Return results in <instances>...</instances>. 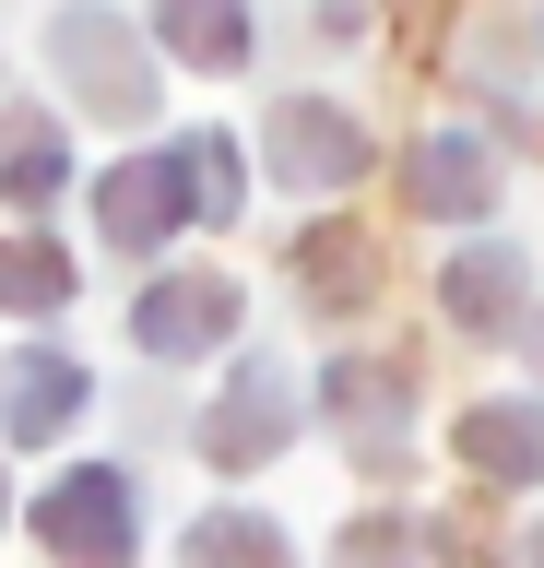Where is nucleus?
<instances>
[{"label":"nucleus","mask_w":544,"mask_h":568,"mask_svg":"<svg viewBox=\"0 0 544 568\" xmlns=\"http://www.w3.org/2000/svg\"><path fill=\"white\" fill-rule=\"evenodd\" d=\"M296 438V390H285V367H237V379L214 390V415H202V450H214V474H249V462H273Z\"/></svg>","instance_id":"4"},{"label":"nucleus","mask_w":544,"mask_h":568,"mask_svg":"<svg viewBox=\"0 0 544 568\" xmlns=\"http://www.w3.org/2000/svg\"><path fill=\"white\" fill-rule=\"evenodd\" d=\"M320 415L343 426V438H367V450H391L402 415H414V390H402V367H331V379H320Z\"/></svg>","instance_id":"11"},{"label":"nucleus","mask_w":544,"mask_h":568,"mask_svg":"<svg viewBox=\"0 0 544 568\" xmlns=\"http://www.w3.org/2000/svg\"><path fill=\"white\" fill-rule=\"evenodd\" d=\"M450 450H462L485 486H533V474H544V403H533V390H509V403H473V415L450 426Z\"/></svg>","instance_id":"7"},{"label":"nucleus","mask_w":544,"mask_h":568,"mask_svg":"<svg viewBox=\"0 0 544 568\" xmlns=\"http://www.w3.org/2000/svg\"><path fill=\"white\" fill-rule=\"evenodd\" d=\"M0 521H12V497H0Z\"/></svg>","instance_id":"20"},{"label":"nucleus","mask_w":544,"mask_h":568,"mask_svg":"<svg viewBox=\"0 0 544 568\" xmlns=\"http://www.w3.org/2000/svg\"><path fill=\"white\" fill-rule=\"evenodd\" d=\"M260 142H273V178L285 190H356V166H367V131L343 106H320V95H285L260 119Z\"/></svg>","instance_id":"3"},{"label":"nucleus","mask_w":544,"mask_h":568,"mask_svg":"<svg viewBox=\"0 0 544 568\" xmlns=\"http://www.w3.org/2000/svg\"><path fill=\"white\" fill-rule=\"evenodd\" d=\"M427 557V521L414 509H367V521H343V545H331V568H414Z\"/></svg>","instance_id":"15"},{"label":"nucleus","mask_w":544,"mask_h":568,"mask_svg":"<svg viewBox=\"0 0 544 568\" xmlns=\"http://www.w3.org/2000/svg\"><path fill=\"white\" fill-rule=\"evenodd\" d=\"M48 60H60V83H72L95 119H143L154 106V60H143V36L119 24V12H60V36H48Z\"/></svg>","instance_id":"2"},{"label":"nucleus","mask_w":544,"mask_h":568,"mask_svg":"<svg viewBox=\"0 0 544 568\" xmlns=\"http://www.w3.org/2000/svg\"><path fill=\"white\" fill-rule=\"evenodd\" d=\"M225 332H237V284L225 273H166L143 308H131V344L143 355H214Z\"/></svg>","instance_id":"5"},{"label":"nucleus","mask_w":544,"mask_h":568,"mask_svg":"<svg viewBox=\"0 0 544 568\" xmlns=\"http://www.w3.org/2000/svg\"><path fill=\"white\" fill-rule=\"evenodd\" d=\"M0 296H12V308H60V296H72V261L48 237H12L0 248Z\"/></svg>","instance_id":"16"},{"label":"nucleus","mask_w":544,"mask_h":568,"mask_svg":"<svg viewBox=\"0 0 544 568\" xmlns=\"http://www.w3.org/2000/svg\"><path fill=\"white\" fill-rule=\"evenodd\" d=\"M95 213H107V248L154 261V248L189 225V166H178V154H131V166L107 178V202H95Z\"/></svg>","instance_id":"6"},{"label":"nucleus","mask_w":544,"mask_h":568,"mask_svg":"<svg viewBox=\"0 0 544 568\" xmlns=\"http://www.w3.org/2000/svg\"><path fill=\"white\" fill-rule=\"evenodd\" d=\"M414 213H450V225H473V213L497 202V166H485V142L473 131H438V142H414Z\"/></svg>","instance_id":"9"},{"label":"nucleus","mask_w":544,"mask_h":568,"mask_svg":"<svg viewBox=\"0 0 544 568\" xmlns=\"http://www.w3.org/2000/svg\"><path fill=\"white\" fill-rule=\"evenodd\" d=\"M83 403H95V379H83L72 355H48V344H37V355H12V390H0V438L48 450V438H60Z\"/></svg>","instance_id":"8"},{"label":"nucleus","mask_w":544,"mask_h":568,"mask_svg":"<svg viewBox=\"0 0 544 568\" xmlns=\"http://www.w3.org/2000/svg\"><path fill=\"white\" fill-rule=\"evenodd\" d=\"M521 568H544V521H533V545H521Z\"/></svg>","instance_id":"18"},{"label":"nucleus","mask_w":544,"mask_h":568,"mask_svg":"<svg viewBox=\"0 0 544 568\" xmlns=\"http://www.w3.org/2000/svg\"><path fill=\"white\" fill-rule=\"evenodd\" d=\"M60 178H72V142H60L48 106L0 119V202H12V213H48V202H60Z\"/></svg>","instance_id":"10"},{"label":"nucleus","mask_w":544,"mask_h":568,"mask_svg":"<svg viewBox=\"0 0 544 568\" xmlns=\"http://www.w3.org/2000/svg\"><path fill=\"white\" fill-rule=\"evenodd\" d=\"M178 568H296V557H285V532L260 521V509H202L178 532Z\"/></svg>","instance_id":"14"},{"label":"nucleus","mask_w":544,"mask_h":568,"mask_svg":"<svg viewBox=\"0 0 544 568\" xmlns=\"http://www.w3.org/2000/svg\"><path fill=\"white\" fill-rule=\"evenodd\" d=\"M438 296H450L462 332H509V320H521V261H509V248H462V261L438 273Z\"/></svg>","instance_id":"13"},{"label":"nucleus","mask_w":544,"mask_h":568,"mask_svg":"<svg viewBox=\"0 0 544 568\" xmlns=\"http://www.w3.org/2000/svg\"><path fill=\"white\" fill-rule=\"evenodd\" d=\"M154 36L189 71H237L249 60V0H154Z\"/></svg>","instance_id":"12"},{"label":"nucleus","mask_w":544,"mask_h":568,"mask_svg":"<svg viewBox=\"0 0 544 568\" xmlns=\"http://www.w3.org/2000/svg\"><path fill=\"white\" fill-rule=\"evenodd\" d=\"M367 273H379V261H367V237H308V296L356 308V296H367Z\"/></svg>","instance_id":"17"},{"label":"nucleus","mask_w":544,"mask_h":568,"mask_svg":"<svg viewBox=\"0 0 544 568\" xmlns=\"http://www.w3.org/2000/svg\"><path fill=\"white\" fill-rule=\"evenodd\" d=\"M37 545H48V568H131V545H143L131 474H119V462H72V474L37 497Z\"/></svg>","instance_id":"1"},{"label":"nucleus","mask_w":544,"mask_h":568,"mask_svg":"<svg viewBox=\"0 0 544 568\" xmlns=\"http://www.w3.org/2000/svg\"><path fill=\"white\" fill-rule=\"evenodd\" d=\"M533 367H544V320H533Z\"/></svg>","instance_id":"19"}]
</instances>
